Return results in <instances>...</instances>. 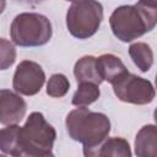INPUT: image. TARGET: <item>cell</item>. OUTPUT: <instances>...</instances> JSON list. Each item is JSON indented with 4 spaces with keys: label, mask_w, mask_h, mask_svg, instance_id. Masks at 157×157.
<instances>
[{
    "label": "cell",
    "mask_w": 157,
    "mask_h": 157,
    "mask_svg": "<svg viewBox=\"0 0 157 157\" xmlns=\"http://www.w3.org/2000/svg\"><path fill=\"white\" fill-rule=\"evenodd\" d=\"M157 22L156 4L136 2L134 5L118 6L109 17L113 34L121 42L129 43L145 33L151 32Z\"/></svg>",
    "instance_id": "cell-1"
},
{
    "label": "cell",
    "mask_w": 157,
    "mask_h": 157,
    "mask_svg": "<svg viewBox=\"0 0 157 157\" xmlns=\"http://www.w3.org/2000/svg\"><path fill=\"white\" fill-rule=\"evenodd\" d=\"M69 136L83 147H91L105 140L110 132L109 118L98 112H92L86 107L71 110L65 120Z\"/></svg>",
    "instance_id": "cell-2"
},
{
    "label": "cell",
    "mask_w": 157,
    "mask_h": 157,
    "mask_svg": "<svg viewBox=\"0 0 157 157\" xmlns=\"http://www.w3.org/2000/svg\"><path fill=\"white\" fill-rule=\"evenodd\" d=\"M53 36L49 18L37 12L18 13L11 22L10 37L18 47H40L47 44Z\"/></svg>",
    "instance_id": "cell-3"
},
{
    "label": "cell",
    "mask_w": 157,
    "mask_h": 157,
    "mask_svg": "<svg viewBox=\"0 0 157 157\" xmlns=\"http://www.w3.org/2000/svg\"><path fill=\"white\" fill-rule=\"evenodd\" d=\"M103 21V6L98 1H74L66 12V27L77 39H87L96 34Z\"/></svg>",
    "instance_id": "cell-4"
},
{
    "label": "cell",
    "mask_w": 157,
    "mask_h": 157,
    "mask_svg": "<svg viewBox=\"0 0 157 157\" xmlns=\"http://www.w3.org/2000/svg\"><path fill=\"white\" fill-rule=\"evenodd\" d=\"M56 139V131L40 112L28 115L23 126L20 128L21 153H44L50 152ZM20 153V155H21Z\"/></svg>",
    "instance_id": "cell-5"
},
{
    "label": "cell",
    "mask_w": 157,
    "mask_h": 157,
    "mask_svg": "<svg viewBox=\"0 0 157 157\" xmlns=\"http://www.w3.org/2000/svg\"><path fill=\"white\" fill-rule=\"evenodd\" d=\"M115 96L125 103L144 105L155 99L156 92L152 82L134 74H125L112 83Z\"/></svg>",
    "instance_id": "cell-6"
},
{
    "label": "cell",
    "mask_w": 157,
    "mask_h": 157,
    "mask_svg": "<svg viewBox=\"0 0 157 157\" xmlns=\"http://www.w3.org/2000/svg\"><path fill=\"white\" fill-rule=\"evenodd\" d=\"M45 82V74L42 66L32 60L21 61L13 74L12 88L23 96L37 94Z\"/></svg>",
    "instance_id": "cell-7"
},
{
    "label": "cell",
    "mask_w": 157,
    "mask_h": 157,
    "mask_svg": "<svg viewBox=\"0 0 157 157\" xmlns=\"http://www.w3.org/2000/svg\"><path fill=\"white\" fill-rule=\"evenodd\" d=\"M26 110L27 104L18 93L10 90H0V124H18L25 118Z\"/></svg>",
    "instance_id": "cell-8"
},
{
    "label": "cell",
    "mask_w": 157,
    "mask_h": 157,
    "mask_svg": "<svg viewBox=\"0 0 157 157\" xmlns=\"http://www.w3.org/2000/svg\"><path fill=\"white\" fill-rule=\"evenodd\" d=\"M85 157H132L129 142L123 137H107L101 144L83 147Z\"/></svg>",
    "instance_id": "cell-9"
},
{
    "label": "cell",
    "mask_w": 157,
    "mask_h": 157,
    "mask_svg": "<svg viewBox=\"0 0 157 157\" xmlns=\"http://www.w3.org/2000/svg\"><path fill=\"white\" fill-rule=\"evenodd\" d=\"M96 65L102 81H108L110 85L129 72L120 58L114 54H102L96 58Z\"/></svg>",
    "instance_id": "cell-10"
},
{
    "label": "cell",
    "mask_w": 157,
    "mask_h": 157,
    "mask_svg": "<svg viewBox=\"0 0 157 157\" xmlns=\"http://www.w3.org/2000/svg\"><path fill=\"white\" fill-rule=\"evenodd\" d=\"M137 157H157V129L155 124L142 126L135 137Z\"/></svg>",
    "instance_id": "cell-11"
},
{
    "label": "cell",
    "mask_w": 157,
    "mask_h": 157,
    "mask_svg": "<svg viewBox=\"0 0 157 157\" xmlns=\"http://www.w3.org/2000/svg\"><path fill=\"white\" fill-rule=\"evenodd\" d=\"M74 75L77 83L82 82H91L99 86L103 81L98 75L97 65H96V56L93 55H85L80 58L74 66Z\"/></svg>",
    "instance_id": "cell-12"
},
{
    "label": "cell",
    "mask_w": 157,
    "mask_h": 157,
    "mask_svg": "<svg viewBox=\"0 0 157 157\" xmlns=\"http://www.w3.org/2000/svg\"><path fill=\"white\" fill-rule=\"evenodd\" d=\"M20 125H7L0 129V151L12 157L21 153L20 146Z\"/></svg>",
    "instance_id": "cell-13"
},
{
    "label": "cell",
    "mask_w": 157,
    "mask_h": 157,
    "mask_svg": "<svg viewBox=\"0 0 157 157\" xmlns=\"http://www.w3.org/2000/svg\"><path fill=\"white\" fill-rule=\"evenodd\" d=\"M129 55L137 69L142 72H147L153 64V52L147 43L136 42L130 44Z\"/></svg>",
    "instance_id": "cell-14"
},
{
    "label": "cell",
    "mask_w": 157,
    "mask_h": 157,
    "mask_svg": "<svg viewBox=\"0 0 157 157\" xmlns=\"http://www.w3.org/2000/svg\"><path fill=\"white\" fill-rule=\"evenodd\" d=\"M99 96H101V91L97 85L91 82H82V83H78L77 90L72 96L71 103L77 108L87 107L94 103L99 98Z\"/></svg>",
    "instance_id": "cell-15"
},
{
    "label": "cell",
    "mask_w": 157,
    "mask_h": 157,
    "mask_svg": "<svg viewBox=\"0 0 157 157\" xmlns=\"http://www.w3.org/2000/svg\"><path fill=\"white\" fill-rule=\"evenodd\" d=\"M70 90L69 78L63 74H54L47 82V94L54 98L64 97Z\"/></svg>",
    "instance_id": "cell-16"
},
{
    "label": "cell",
    "mask_w": 157,
    "mask_h": 157,
    "mask_svg": "<svg viewBox=\"0 0 157 157\" xmlns=\"http://www.w3.org/2000/svg\"><path fill=\"white\" fill-rule=\"evenodd\" d=\"M16 60L15 44L5 38H0V70H6Z\"/></svg>",
    "instance_id": "cell-17"
},
{
    "label": "cell",
    "mask_w": 157,
    "mask_h": 157,
    "mask_svg": "<svg viewBox=\"0 0 157 157\" xmlns=\"http://www.w3.org/2000/svg\"><path fill=\"white\" fill-rule=\"evenodd\" d=\"M17 157H55L53 152H44V153H28V152H22Z\"/></svg>",
    "instance_id": "cell-18"
},
{
    "label": "cell",
    "mask_w": 157,
    "mask_h": 157,
    "mask_svg": "<svg viewBox=\"0 0 157 157\" xmlns=\"http://www.w3.org/2000/svg\"><path fill=\"white\" fill-rule=\"evenodd\" d=\"M5 6H6V2H5V1H0V13L4 11Z\"/></svg>",
    "instance_id": "cell-19"
},
{
    "label": "cell",
    "mask_w": 157,
    "mask_h": 157,
    "mask_svg": "<svg viewBox=\"0 0 157 157\" xmlns=\"http://www.w3.org/2000/svg\"><path fill=\"white\" fill-rule=\"evenodd\" d=\"M0 157H6V156L5 155H0Z\"/></svg>",
    "instance_id": "cell-20"
}]
</instances>
